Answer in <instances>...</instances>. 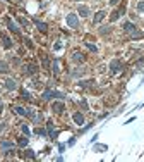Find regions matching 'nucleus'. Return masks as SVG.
I'll use <instances>...</instances> for the list:
<instances>
[{"label":"nucleus","instance_id":"nucleus-1","mask_svg":"<svg viewBox=\"0 0 144 162\" xmlns=\"http://www.w3.org/2000/svg\"><path fill=\"white\" fill-rule=\"evenodd\" d=\"M41 97H43V100H52V98H60V100H64V98H65V95H64L62 92H57V90H45Z\"/></svg>","mask_w":144,"mask_h":162},{"label":"nucleus","instance_id":"nucleus-2","mask_svg":"<svg viewBox=\"0 0 144 162\" xmlns=\"http://www.w3.org/2000/svg\"><path fill=\"white\" fill-rule=\"evenodd\" d=\"M65 22H67L69 28H79V17H77V14H67Z\"/></svg>","mask_w":144,"mask_h":162},{"label":"nucleus","instance_id":"nucleus-3","mask_svg":"<svg viewBox=\"0 0 144 162\" xmlns=\"http://www.w3.org/2000/svg\"><path fill=\"white\" fill-rule=\"evenodd\" d=\"M0 150H2L3 154H9V152L14 150V143L9 142V140H2V142H0Z\"/></svg>","mask_w":144,"mask_h":162},{"label":"nucleus","instance_id":"nucleus-4","mask_svg":"<svg viewBox=\"0 0 144 162\" xmlns=\"http://www.w3.org/2000/svg\"><path fill=\"white\" fill-rule=\"evenodd\" d=\"M38 69H40V67H38L36 64H33V62H31V64H26V66H24V74H26V76H33V74L38 73Z\"/></svg>","mask_w":144,"mask_h":162},{"label":"nucleus","instance_id":"nucleus-5","mask_svg":"<svg viewBox=\"0 0 144 162\" xmlns=\"http://www.w3.org/2000/svg\"><path fill=\"white\" fill-rule=\"evenodd\" d=\"M110 71H112L113 74L120 73V71H122V62H120L119 59H113V60L110 62Z\"/></svg>","mask_w":144,"mask_h":162},{"label":"nucleus","instance_id":"nucleus-6","mask_svg":"<svg viewBox=\"0 0 144 162\" xmlns=\"http://www.w3.org/2000/svg\"><path fill=\"white\" fill-rule=\"evenodd\" d=\"M5 22H7V28H9V31H12V33H19V26L10 19V17H7L5 19Z\"/></svg>","mask_w":144,"mask_h":162},{"label":"nucleus","instance_id":"nucleus-7","mask_svg":"<svg viewBox=\"0 0 144 162\" xmlns=\"http://www.w3.org/2000/svg\"><path fill=\"white\" fill-rule=\"evenodd\" d=\"M124 29H125L127 33H131V35L137 31V28H136V24H134V22H131V21H125V22H124Z\"/></svg>","mask_w":144,"mask_h":162},{"label":"nucleus","instance_id":"nucleus-8","mask_svg":"<svg viewBox=\"0 0 144 162\" xmlns=\"http://www.w3.org/2000/svg\"><path fill=\"white\" fill-rule=\"evenodd\" d=\"M3 86L9 90V92H12V90H15L17 88V83H15V79H12V78H9V79H5V83H3Z\"/></svg>","mask_w":144,"mask_h":162},{"label":"nucleus","instance_id":"nucleus-9","mask_svg":"<svg viewBox=\"0 0 144 162\" xmlns=\"http://www.w3.org/2000/svg\"><path fill=\"white\" fill-rule=\"evenodd\" d=\"M52 109H53L57 114H62V112L65 110V105H64V102H53V104H52Z\"/></svg>","mask_w":144,"mask_h":162},{"label":"nucleus","instance_id":"nucleus-10","mask_svg":"<svg viewBox=\"0 0 144 162\" xmlns=\"http://www.w3.org/2000/svg\"><path fill=\"white\" fill-rule=\"evenodd\" d=\"M77 12H79L82 17H88V16L91 14V10H89V7H88V5H79V7H77Z\"/></svg>","mask_w":144,"mask_h":162},{"label":"nucleus","instance_id":"nucleus-11","mask_svg":"<svg viewBox=\"0 0 144 162\" xmlns=\"http://www.w3.org/2000/svg\"><path fill=\"white\" fill-rule=\"evenodd\" d=\"M124 12H125V7L122 5V7H120L119 10H115V12H113V14L110 16V21H112V22H113V21H117V19H119V17H120V16H122Z\"/></svg>","mask_w":144,"mask_h":162},{"label":"nucleus","instance_id":"nucleus-12","mask_svg":"<svg viewBox=\"0 0 144 162\" xmlns=\"http://www.w3.org/2000/svg\"><path fill=\"white\" fill-rule=\"evenodd\" d=\"M72 119H74V123H76L77 126H82V124H84V116H82L81 112H76V114L72 116Z\"/></svg>","mask_w":144,"mask_h":162},{"label":"nucleus","instance_id":"nucleus-13","mask_svg":"<svg viewBox=\"0 0 144 162\" xmlns=\"http://www.w3.org/2000/svg\"><path fill=\"white\" fill-rule=\"evenodd\" d=\"M34 24H36V28L41 31V33H46V29H48V26H46V22H43V21H38V19H34Z\"/></svg>","mask_w":144,"mask_h":162},{"label":"nucleus","instance_id":"nucleus-14","mask_svg":"<svg viewBox=\"0 0 144 162\" xmlns=\"http://www.w3.org/2000/svg\"><path fill=\"white\" fill-rule=\"evenodd\" d=\"M46 129H48L50 138H57V136H58V131H55V128H53V124H52V123H48V124H46Z\"/></svg>","mask_w":144,"mask_h":162},{"label":"nucleus","instance_id":"nucleus-15","mask_svg":"<svg viewBox=\"0 0 144 162\" xmlns=\"http://www.w3.org/2000/svg\"><path fill=\"white\" fill-rule=\"evenodd\" d=\"M52 71H53V74L57 76L58 73H60V60L58 59H53V64H52Z\"/></svg>","mask_w":144,"mask_h":162},{"label":"nucleus","instance_id":"nucleus-16","mask_svg":"<svg viewBox=\"0 0 144 162\" xmlns=\"http://www.w3.org/2000/svg\"><path fill=\"white\" fill-rule=\"evenodd\" d=\"M105 17V10H100V12H96V16H94V19H93V24H98V22H101V19Z\"/></svg>","mask_w":144,"mask_h":162},{"label":"nucleus","instance_id":"nucleus-17","mask_svg":"<svg viewBox=\"0 0 144 162\" xmlns=\"http://www.w3.org/2000/svg\"><path fill=\"white\" fill-rule=\"evenodd\" d=\"M82 74H84V69H82V67H76V69L70 73V76H72V78H81Z\"/></svg>","mask_w":144,"mask_h":162},{"label":"nucleus","instance_id":"nucleus-18","mask_svg":"<svg viewBox=\"0 0 144 162\" xmlns=\"http://www.w3.org/2000/svg\"><path fill=\"white\" fill-rule=\"evenodd\" d=\"M72 60H74V62H82V60H84V55H82L81 52H74V54H72Z\"/></svg>","mask_w":144,"mask_h":162},{"label":"nucleus","instance_id":"nucleus-19","mask_svg":"<svg viewBox=\"0 0 144 162\" xmlns=\"http://www.w3.org/2000/svg\"><path fill=\"white\" fill-rule=\"evenodd\" d=\"M2 41H3V47H5V48H10V47H12V40H10L9 36L2 35Z\"/></svg>","mask_w":144,"mask_h":162},{"label":"nucleus","instance_id":"nucleus-20","mask_svg":"<svg viewBox=\"0 0 144 162\" xmlns=\"http://www.w3.org/2000/svg\"><path fill=\"white\" fill-rule=\"evenodd\" d=\"M93 150H94V152H98V154H101V152H106V150H108V147H106V145H94V147H93Z\"/></svg>","mask_w":144,"mask_h":162},{"label":"nucleus","instance_id":"nucleus-21","mask_svg":"<svg viewBox=\"0 0 144 162\" xmlns=\"http://www.w3.org/2000/svg\"><path fill=\"white\" fill-rule=\"evenodd\" d=\"M24 157H27V159H36V154H34V150L26 148V150H24Z\"/></svg>","mask_w":144,"mask_h":162},{"label":"nucleus","instance_id":"nucleus-22","mask_svg":"<svg viewBox=\"0 0 144 162\" xmlns=\"http://www.w3.org/2000/svg\"><path fill=\"white\" fill-rule=\"evenodd\" d=\"M93 79H88V81H79V86L81 88H89V86H93Z\"/></svg>","mask_w":144,"mask_h":162},{"label":"nucleus","instance_id":"nucleus-23","mask_svg":"<svg viewBox=\"0 0 144 162\" xmlns=\"http://www.w3.org/2000/svg\"><path fill=\"white\" fill-rule=\"evenodd\" d=\"M17 143H19V147H26V145L29 143V138H27V136H21Z\"/></svg>","mask_w":144,"mask_h":162},{"label":"nucleus","instance_id":"nucleus-24","mask_svg":"<svg viewBox=\"0 0 144 162\" xmlns=\"http://www.w3.org/2000/svg\"><path fill=\"white\" fill-rule=\"evenodd\" d=\"M0 73H9V64L5 60H0Z\"/></svg>","mask_w":144,"mask_h":162},{"label":"nucleus","instance_id":"nucleus-25","mask_svg":"<svg viewBox=\"0 0 144 162\" xmlns=\"http://www.w3.org/2000/svg\"><path fill=\"white\" fill-rule=\"evenodd\" d=\"M21 98H22V100H31L29 92H27V90H22V92H21Z\"/></svg>","mask_w":144,"mask_h":162},{"label":"nucleus","instance_id":"nucleus-26","mask_svg":"<svg viewBox=\"0 0 144 162\" xmlns=\"http://www.w3.org/2000/svg\"><path fill=\"white\" fill-rule=\"evenodd\" d=\"M86 47H88L91 52H94V54L98 52V47H96V45H93V43H86Z\"/></svg>","mask_w":144,"mask_h":162},{"label":"nucleus","instance_id":"nucleus-27","mask_svg":"<svg viewBox=\"0 0 144 162\" xmlns=\"http://www.w3.org/2000/svg\"><path fill=\"white\" fill-rule=\"evenodd\" d=\"M34 133H36V135H40V136H46V135H48V133H46L45 129H41V128H38V129H34Z\"/></svg>","mask_w":144,"mask_h":162},{"label":"nucleus","instance_id":"nucleus-28","mask_svg":"<svg viewBox=\"0 0 144 162\" xmlns=\"http://www.w3.org/2000/svg\"><path fill=\"white\" fill-rule=\"evenodd\" d=\"M137 12H144V0H141L137 3Z\"/></svg>","mask_w":144,"mask_h":162},{"label":"nucleus","instance_id":"nucleus-29","mask_svg":"<svg viewBox=\"0 0 144 162\" xmlns=\"http://www.w3.org/2000/svg\"><path fill=\"white\" fill-rule=\"evenodd\" d=\"M21 128H22V133H24V135H26V136H29V128H27V126H26V124H22V126H21Z\"/></svg>","mask_w":144,"mask_h":162},{"label":"nucleus","instance_id":"nucleus-30","mask_svg":"<svg viewBox=\"0 0 144 162\" xmlns=\"http://www.w3.org/2000/svg\"><path fill=\"white\" fill-rule=\"evenodd\" d=\"M19 22H21V24H22V26H26V28H27V26H29V22H27V21H26V19H24V17H19Z\"/></svg>","mask_w":144,"mask_h":162},{"label":"nucleus","instance_id":"nucleus-31","mask_svg":"<svg viewBox=\"0 0 144 162\" xmlns=\"http://www.w3.org/2000/svg\"><path fill=\"white\" fill-rule=\"evenodd\" d=\"M144 66V57L143 59H139V60H137V64H136V67H143Z\"/></svg>","mask_w":144,"mask_h":162},{"label":"nucleus","instance_id":"nucleus-32","mask_svg":"<svg viewBox=\"0 0 144 162\" xmlns=\"http://www.w3.org/2000/svg\"><path fill=\"white\" fill-rule=\"evenodd\" d=\"M108 31H110V29H108V28H105V26H103V28H101V29H100V33H101V35H106V33H108Z\"/></svg>","mask_w":144,"mask_h":162},{"label":"nucleus","instance_id":"nucleus-33","mask_svg":"<svg viewBox=\"0 0 144 162\" xmlns=\"http://www.w3.org/2000/svg\"><path fill=\"white\" fill-rule=\"evenodd\" d=\"M43 66H45V69L48 67V59H46V55H43Z\"/></svg>","mask_w":144,"mask_h":162},{"label":"nucleus","instance_id":"nucleus-34","mask_svg":"<svg viewBox=\"0 0 144 162\" xmlns=\"http://www.w3.org/2000/svg\"><path fill=\"white\" fill-rule=\"evenodd\" d=\"M58 150H60V152H64V150H65V145H64V143H60V145H58Z\"/></svg>","mask_w":144,"mask_h":162},{"label":"nucleus","instance_id":"nucleus-35","mask_svg":"<svg viewBox=\"0 0 144 162\" xmlns=\"http://www.w3.org/2000/svg\"><path fill=\"white\" fill-rule=\"evenodd\" d=\"M5 128H7V124H5V123H2V124H0V133H2V131H3Z\"/></svg>","mask_w":144,"mask_h":162},{"label":"nucleus","instance_id":"nucleus-36","mask_svg":"<svg viewBox=\"0 0 144 162\" xmlns=\"http://www.w3.org/2000/svg\"><path fill=\"white\" fill-rule=\"evenodd\" d=\"M53 48H55V50H60V48H62V43H57V45H55Z\"/></svg>","mask_w":144,"mask_h":162},{"label":"nucleus","instance_id":"nucleus-37","mask_svg":"<svg viewBox=\"0 0 144 162\" xmlns=\"http://www.w3.org/2000/svg\"><path fill=\"white\" fill-rule=\"evenodd\" d=\"M119 3V0H110V5H117Z\"/></svg>","mask_w":144,"mask_h":162},{"label":"nucleus","instance_id":"nucleus-38","mask_svg":"<svg viewBox=\"0 0 144 162\" xmlns=\"http://www.w3.org/2000/svg\"><path fill=\"white\" fill-rule=\"evenodd\" d=\"M3 110V104H2V100H0V112Z\"/></svg>","mask_w":144,"mask_h":162}]
</instances>
